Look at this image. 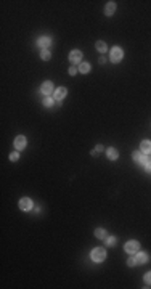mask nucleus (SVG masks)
<instances>
[{
  "label": "nucleus",
  "instance_id": "11",
  "mask_svg": "<svg viewBox=\"0 0 151 289\" xmlns=\"http://www.w3.org/2000/svg\"><path fill=\"white\" fill-rule=\"evenodd\" d=\"M140 148H141V153L149 154V153H151V142H149V140H145V142H141Z\"/></svg>",
  "mask_w": 151,
  "mask_h": 289
},
{
  "label": "nucleus",
  "instance_id": "17",
  "mask_svg": "<svg viewBox=\"0 0 151 289\" xmlns=\"http://www.w3.org/2000/svg\"><path fill=\"white\" fill-rule=\"evenodd\" d=\"M79 71H80L82 74H87V72L90 71V64H89V63H80V66H79Z\"/></svg>",
  "mask_w": 151,
  "mask_h": 289
},
{
  "label": "nucleus",
  "instance_id": "20",
  "mask_svg": "<svg viewBox=\"0 0 151 289\" xmlns=\"http://www.w3.org/2000/svg\"><path fill=\"white\" fill-rule=\"evenodd\" d=\"M137 264H138L137 257H129V259H127V265H129V267H135Z\"/></svg>",
  "mask_w": 151,
  "mask_h": 289
},
{
  "label": "nucleus",
  "instance_id": "18",
  "mask_svg": "<svg viewBox=\"0 0 151 289\" xmlns=\"http://www.w3.org/2000/svg\"><path fill=\"white\" fill-rule=\"evenodd\" d=\"M50 56H52V55H50V52L47 50V48H43V50H42V53H40V58H42L43 61H48V60H50Z\"/></svg>",
  "mask_w": 151,
  "mask_h": 289
},
{
  "label": "nucleus",
  "instance_id": "21",
  "mask_svg": "<svg viewBox=\"0 0 151 289\" xmlns=\"http://www.w3.org/2000/svg\"><path fill=\"white\" fill-rule=\"evenodd\" d=\"M105 241H106V244H108V246H112V244L116 243V238H112V236H109V238H106Z\"/></svg>",
  "mask_w": 151,
  "mask_h": 289
},
{
  "label": "nucleus",
  "instance_id": "25",
  "mask_svg": "<svg viewBox=\"0 0 151 289\" xmlns=\"http://www.w3.org/2000/svg\"><path fill=\"white\" fill-rule=\"evenodd\" d=\"M76 72H77V69H76V68L72 66V68L69 69V76H74V74H76Z\"/></svg>",
  "mask_w": 151,
  "mask_h": 289
},
{
  "label": "nucleus",
  "instance_id": "15",
  "mask_svg": "<svg viewBox=\"0 0 151 289\" xmlns=\"http://www.w3.org/2000/svg\"><path fill=\"white\" fill-rule=\"evenodd\" d=\"M137 260H138V264H146L148 262V254L146 252H140L137 255Z\"/></svg>",
  "mask_w": 151,
  "mask_h": 289
},
{
  "label": "nucleus",
  "instance_id": "13",
  "mask_svg": "<svg viewBox=\"0 0 151 289\" xmlns=\"http://www.w3.org/2000/svg\"><path fill=\"white\" fill-rule=\"evenodd\" d=\"M50 42H52V40H50V37H40L37 43H39V47H42V50H43V48H47V47L50 45Z\"/></svg>",
  "mask_w": 151,
  "mask_h": 289
},
{
  "label": "nucleus",
  "instance_id": "7",
  "mask_svg": "<svg viewBox=\"0 0 151 289\" xmlns=\"http://www.w3.org/2000/svg\"><path fill=\"white\" fill-rule=\"evenodd\" d=\"M66 93H68V90H66L64 87H60V88H56V90H55V93H53V98H55L56 101H61V100L66 97Z\"/></svg>",
  "mask_w": 151,
  "mask_h": 289
},
{
  "label": "nucleus",
  "instance_id": "24",
  "mask_svg": "<svg viewBox=\"0 0 151 289\" xmlns=\"http://www.w3.org/2000/svg\"><path fill=\"white\" fill-rule=\"evenodd\" d=\"M145 169H146V172H151V162H149V161L145 164Z\"/></svg>",
  "mask_w": 151,
  "mask_h": 289
},
{
  "label": "nucleus",
  "instance_id": "10",
  "mask_svg": "<svg viewBox=\"0 0 151 289\" xmlns=\"http://www.w3.org/2000/svg\"><path fill=\"white\" fill-rule=\"evenodd\" d=\"M116 11V3L114 2H108L106 3V8H105V15L106 16H112V13Z\"/></svg>",
  "mask_w": 151,
  "mask_h": 289
},
{
  "label": "nucleus",
  "instance_id": "2",
  "mask_svg": "<svg viewBox=\"0 0 151 289\" xmlns=\"http://www.w3.org/2000/svg\"><path fill=\"white\" fill-rule=\"evenodd\" d=\"M122 48L121 47H112L111 48V61L112 63H119L121 60H122Z\"/></svg>",
  "mask_w": 151,
  "mask_h": 289
},
{
  "label": "nucleus",
  "instance_id": "22",
  "mask_svg": "<svg viewBox=\"0 0 151 289\" xmlns=\"http://www.w3.org/2000/svg\"><path fill=\"white\" fill-rule=\"evenodd\" d=\"M18 157H20V154H18V153H11V154H10V161L16 162V161H18Z\"/></svg>",
  "mask_w": 151,
  "mask_h": 289
},
{
  "label": "nucleus",
  "instance_id": "12",
  "mask_svg": "<svg viewBox=\"0 0 151 289\" xmlns=\"http://www.w3.org/2000/svg\"><path fill=\"white\" fill-rule=\"evenodd\" d=\"M106 154H108V159H111V161H116L119 157V153H117V150H114V148H109L106 151Z\"/></svg>",
  "mask_w": 151,
  "mask_h": 289
},
{
  "label": "nucleus",
  "instance_id": "14",
  "mask_svg": "<svg viewBox=\"0 0 151 289\" xmlns=\"http://www.w3.org/2000/svg\"><path fill=\"white\" fill-rule=\"evenodd\" d=\"M95 236L100 238V239H106V238H108V236H106V230H103V228H97V230H95Z\"/></svg>",
  "mask_w": 151,
  "mask_h": 289
},
{
  "label": "nucleus",
  "instance_id": "1",
  "mask_svg": "<svg viewBox=\"0 0 151 289\" xmlns=\"http://www.w3.org/2000/svg\"><path fill=\"white\" fill-rule=\"evenodd\" d=\"M106 259V251L105 247H95L92 251V260L93 262H103Z\"/></svg>",
  "mask_w": 151,
  "mask_h": 289
},
{
  "label": "nucleus",
  "instance_id": "8",
  "mask_svg": "<svg viewBox=\"0 0 151 289\" xmlns=\"http://www.w3.org/2000/svg\"><path fill=\"white\" fill-rule=\"evenodd\" d=\"M80 60H82V52L72 50V52L69 53V61H71V63H80Z\"/></svg>",
  "mask_w": 151,
  "mask_h": 289
},
{
  "label": "nucleus",
  "instance_id": "9",
  "mask_svg": "<svg viewBox=\"0 0 151 289\" xmlns=\"http://www.w3.org/2000/svg\"><path fill=\"white\" fill-rule=\"evenodd\" d=\"M40 92L43 93V95H48V93H52V92H53V84L48 82V80L43 82V84H42V87H40Z\"/></svg>",
  "mask_w": 151,
  "mask_h": 289
},
{
  "label": "nucleus",
  "instance_id": "16",
  "mask_svg": "<svg viewBox=\"0 0 151 289\" xmlns=\"http://www.w3.org/2000/svg\"><path fill=\"white\" fill-rule=\"evenodd\" d=\"M95 47H97V50H98L100 53H105V52H106V43H105V42H101V40H98Z\"/></svg>",
  "mask_w": 151,
  "mask_h": 289
},
{
  "label": "nucleus",
  "instance_id": "5",
  "mask_svg": "<svg viewBox=\"0 0 151 289\" xmlns=\"http://www.w3.org/2000/svg\"><path fill=\"white\" fill-rule=\"evenodd\" d=\"M15 148H16L18 151L24 150V148H26V137H23V135L16 137V138H15Z\"/></svg>",
  "mask_w": 151,
  "mask_h": 289
},
{
  "label": "nucleus",
  "instance_id": "3",
  "mask_svg": "<svg viewBox=\"0 0 151 289\" xmlns=\"http://www.w3.org/2000/svg\"><path fill=\"white\" fill-rule=\"evenodd\" d=\"M138 247H140V243L135 241V239H132V241H129V243L126 244V252L135 254V252H138Z\"/></svg>",
  "mask_w": 151,
  "mask_h": 289
},
{
  "label": "nucleus",
  "instance_id": "4",
  "mask_svg": "<svg viewBox=\"0 0 151 289\" xmlns=\"http://www.w3.org/2000/svg\"><path fill=\"white\" fill-rule=\"evenodd\" d=\"M132 157H134V161H135V162L143 164V165L148 162V157L145 156V153H138V151H135L134 154H132Z\"/></svg>",
  "mask_w": 151,
  "mask_h": 289
},
{
  "label": "nucleus",
  "instance_id": "19",
  "mask_svg": "<svg viewBox=\"0 0 151 289\" xmlns=\"http://www.w3.org/2000/svg\"><path fill=\"white\" fill-rule=\"evenodd\" d=\"M53 101H55V98H50V97H47V98L43 100V106H47V108L53 106Z\"/></svg>",
  "mask_w": 151,
  "mask_h": 289
},
{
  "label": "nucleus",
  "instance_id": "6",
  "mask_svg": "<svg viewBox=\"0 0 151 289\" xmlns=\"http://www.w3.org/2000/svg\"><path fill=\"white\" fill-rule=\"evenodd\" d=\"M20 209L24 210V212L31 210V209H32V201H31L29 198H23V199L20 201Z\"/></svg>",
  "mask_w": 151,
  "mask_h": 289
},
{
  "label": "nucleus",
  "instance_id": "23",
  "mask_svg": "<svg viewBox=\"0 0 151 289\" xmlns=\"http://www.w3.org/2000/svg\"><path fill=\"white\" fill-rule=\"evenodd\" d=\"M145 283H146V284H151V272H148V273L145 275Z\"/></svg>",
  "mask_w": 151,
  "mask_h": 289
}]
</instances>
